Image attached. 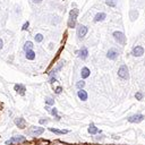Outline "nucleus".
<instances>
[{"label":"nucleus","mask_w":145,"mask_h":145,"mask_svg":"<svg viewBox=\"0 0 145 145\" xmlns=\"http://www.w3.org/2000/svg\"><path fill=\"white\" fill-rule=\"evenodd\" d=\"M118 76L121 79H129V73H128V68L126 65L120 66V68L118 69Z\"/></svg>","instance_id":"obj_1"},{"label":"nucleus","mask_w":145,"mask_h":145,"mask_svg":"<svg viewBox=\"0 0 145 145\" xmlns=\"http://www.w3.org/2000/svg\"><path fill=\"white\" fill-rule=\"evenodd\" d=\"M119 53H120V51L118 50V49L111 48V49H109V51L107 52V58L110 59V60H116L117 58L119 57Z\"/></svg>","instance_id":"obj_2"},{"label":"nucleus","mask_w":145,"mask_h":145,"mask_svg":"<svg viewBox=\"0 0 145 145\" xmlns=\"http://www.w3.org/2000/svg\"><path fill=\"white\" fill-rule=\"evenodd\" d=\"M113 38L118 43L120 44H124L125 41H126V36L122 32H119V31H116V32H113Z\"/></svg>","instance_id":"obj_3"},{"label":"nucleus","mask_w":145,"mask_h":145,"mask_svg":"<svg viewBox=\"0 0 145 145\" xmlns=\"http://www.w3.org/2000/svg\"><path fill=\"white\" fill-rule=\"evenodd\" d=\"M87 31L88 29L84 25H78L77 27V36H78V39H83L84 36L87 34Z\"/></svg>","instance_id":"obj_4"},{"label":"nucleus","mask_w":145,"mask_h":145,"mask_svg":"<svg viewBox=\"0 0 145 145\" xmlns=\"http://www.w3.org/2000/svg\"><path fill=\"white\" fill-rule=\"evenodd\" d=\"M132 54L134 57H141V56L144 54V48L141 47V45H136V47H134V49H133Z\"/></svg>","instance_id":"obj_5"},{"label":"nucleus","mask_w":145,"mask_h":145,"mask_svg":"<svg viewBox=\"0 0 145 145\" xmlns=\"http://www.w3.org/2000/svg\"><path fill=\"white\" fill-rule=\"evenodd\" d=\"M87 56H88V50L85 47H83L81 50L77 52V57L79 59H85V58H87Z\"/></svg>","instance_id":"obj_6"},{"label":"nucleus","mask_w":145,"mask_h":145,"mask_svg":"<svg viewBox=\"0 0 145 145\" xmlns=\"http://www.w3.org/2000/svg\"><path fill=\"white\" fill-rule=\"evenodd\" d=\"M145 118V117L143 115H135V116H132V117H129L128 118V121L129 122H140L142 121Z\"/></svg>","instance_id":"obj_7"},{"label":"nucleus","mask_w":145,"mask_h":145,"mask_svg":"<svg viewBox=\"0 0 145 145\" xmlns=\"http://www.w3.org/2000/svg\"><path fill=\"white\" fill-rule=\"evenodd\" d=\"M107 18V14L106 13H98L94 17V22H102Z\"/></svg>","instance_id":"obj_8"},{"label":"nucleus","mask_w":145,"mask_h":145,"mask_svg":"<svg viewBox=\"0 0 145 145\" xmlns=\"http://www.w3.org/2000/svg\"><path fill=\"white\" fill-rule=\"evenodd\" d=\"M77 95H78V98L81 99L82 101H86L87 100V93H86V91H84V90H79L78 92H77Z\"/></svg>","instance_id":"obj_9"},{"label":"nucleus","mask_w":145,"mask_h":145,"mask_svg":"<svg viewBox=\"0 0 145 145\" xmlns=\"http://www.w3.org/2000/svg\"><path fill=\"white\" fill-rule=\"evenodd\" d=\"M90 75H91V72H90V69H88L87 67H84V68H82V70H81L82 78H87Z\"/></svg>","instance_id":"obj_10"},{"label":"nucleus","mask_w":145,"mask_h":145,"mask_svg":"<svg viewBox=\"0 0 145 145\" xmlns=\"http://www.w3.org/2000/svg\"><path fill=\"white\" fill-rule=\"evenodd\" d=\"M43 132H44V129L41 128V127H32L30 133L33 134V135H40V134H42Z\"/></svg>","instance_id":"obj_11"},{"label":"nucleus","mask_w":145,"mask_h":145,"mask_svg":"<svg viewBox=\"0 0 145 145\" xmlns=\"http://www.w3.org/2000/svg\"><path fill=\"white\" fill-rule=\"evenodd\" d=\"M25 57H26V59H29V60H34L35 59V52L33 50H27L25 52Z\"/></svg>","instance_id":"obj_12"},{"label":"nucleus","mask_w":145,"mask_h":145,"mask_svg":"<svg viewBox=\"0 0 145 145\" xmlns=\"http://www.w3.org/2000/svg\"><path fill=\"white\" fill-rule=\"evenodd\" d=\"M15 124H16L19 128H25V126H26V122L23 118H17L16 120H15Z\"/></svg>","instance_id":"obj_13"},{"label":"nucleus","mask_w":145,"mask_h":145,"mask_svg":"<svg viewBox=\"0 0 145 145\" xmlns=\"http://www.w3.org/2000/svg\"><path fill=\"white\" fill-rule=\"evenodd\" d=\"M15 91H17L19 94L24 95V93H25V86H23V85H20V84L15 85Z\"/></svg>","instance_id":"obj_14"},{"label":"nucleus","mask_w":145,"mask_h":145,"mask_svg":"<svg viewBox=\"0 0 145 145\" xmlns=\"http://www.w3.org/2000/svg\"><path fill=\"white\" fill-rule=\"evenodd\" d=\"M77 16H78V9H72L70 13H69V18L70 19H75L76 20Z\"/></svg>","instance_id":"obj_15"},{"label":"nucleus","mask_w":145,"mask_h":145,"mask_svg":"<svg viewBox=\"0 0 145 145\" xmlns=\"http://www.w3.org/2000/svg\"><path fill=\"white\" fill-rule=\"evenodd\" d=\"M88 133H90V134H92V135H94V134H98V133H100V130H99V129L95 127L93 124H92L90 127H88Z\"/></svg>","instance_id":"obj_16"},{"label":"nucleus","mask_w":145,"mask_h":145,"mask_svg":"<svg viewBox=\"0 0 145 145\" xmlns=\"http://www.w3.org/2000/svg\"><path fill=\"white\" fill-rule=\"evenodd\" d=\"M33 47H34V45H33V43L31 41H27V42H25V44H24V51L26 52L27 50H32Z\"/></svg>","instance_id":"obj_17"},{"label":"nucleus","mask_w":145,"mask_h":145,"mask_svg":"<svg viewBox=\"0 0 145 145\" xmlns=\"http://www.w3.org/2000/svg\"><path fill=\"white\" fill-rule=\"evenodd\" d=\"M106 4L109 6V7H117L118 0H106Z\"/></svg>","instance_id":"obj_18"},{"label":"nucleus","mask_w":145,"mask_h":145,"mask_svg":"<svg viewBox=\"0 0 145 145\" xmlns=\"http://www.w3.org/2000/svg\"><path fill=\"white\" fill-rule=\"evenodd\" d=\"M50 112H51V115H52V116H54V117H56V119H57V120H59V119H60V117L58 116V111H57V109H56V108H53V109H50Z\"/></svg>","instance_id":"obj_19"},{"label":"nucleus","mask_w":145,"mask_h":145,"mask_svg":"<svg viewBox=\"0 0 145 145\" xmlns=\"http://www.w3.org/2000/svg\"><path fill=\"white\" fill-rule=\"evenodd\" d=\"M25 141V137L23 136H18V137H13L10 140V142H24Z\"/></svg>","instance_id":"obj_20"},{"label":"nucleus","mask_w":145,"mask_h":145,"mask_svg":"<svg viewBox=\"0 0 145 145\" xmlns=\"http://www.w3.org/2000/svg\"><path fill=\"white\" fill-rule=\"evenodd\" d=\"M34 40H35V42H38V43L42 42V41H43V35L39 33V34H36V35L34 36Z\"/></svg>","instance_id":"obj_21"},{"label":"nucleus","mask_w":145,"mask_h":145,"mask_svg":"<svg viewBox=\"0 0 145 145\" xmlns=\"http://www.w3.org/2000/svg\"><path fill=\"white\" fill-rule=\"evenodd\" d=\"M45 103H47L48 106H53V104H54V100L52 98H47V99H45Z\"/></svg>","instance_id":"obj_22"},{"label":"nucleus","mask_w":145,"mask_h":145,"mask_svg":"<svg viewBox=\"0 0 145 145\" xmlns=\"http://www.w3.org/2000/svg\"><path fill=\"white\" fill-rule=\"evenodd\" d=\"M138 16V13L136 10H132L130 11V18H132V20H135V18H136Z\"/></svg>","instance_id":"obj_23"},{"label":"nucleus","mask_w":145,"mask_h":145,"mask_svg":"<svg viewBox=\"0 0 145 145\" xmlns=\"http://www.w3.org/2000/svg\"><path fill=\"white\" fill-rule=\"evenodd\" d=\"M84 85H85V82H84V81H79V82L76 84L77 88H79V90H83V87H84Z\"/></svg>","instance_id":"obj_24"},{"label":"nucleus","mask_w":145,"mask_h":145,"mask_svg":"<svg viewBox=\"0 0 145 145\" xmlns=\"http://www.w3.org/2000/svg\"><path fill=\"white\" fill-rule=\"evenodd\" d=\"M68 26L72 27V29H73V27H75V26H76V20H75V19H70V18H69V20H68Z\"/></svg>","instance_id":"obj_25"},{"label":"nucleus","mask_w":145,"mask_h":145,"mask_svg":"<svg viewBox=\"0 0 145 145\" xmlns=\"http://www.w3.org/2000/svg\"><path fill=\"white\" fill-rule=\"evenodd\" d=\"M50 130L56 133V134H66L67 133V130H58V129H53V128H50Z\"/></svg>","instance_id":"obj_26"},{"label":"nucleus","mask_w":145,"mask_h":145,"mask_svg":"<svg viewBox=\"0 0 145 145\" xmlns=\"http://www.w3.org/2000/svg\"><path fill=\"white\" fill-rule=\"evenodd\" d=\"M135 98H136L137 100H143V93H142V92H137V93L135 94Z\"/></svg>","instance_id":"obj_27"},{"label":"nucleus","mask_w":145,"mask_h":145,"mask_svg":"<svg viewBox=\"0 0 145 145\" xmlns=\"http://www.w3.org/2000/svg\"><path fill=\"white\" fill-rule=\"evenodd\" d=\"M29 25H30V23H29V22H26V23L23 25V27H22V30H23V31H26L27 27H29Z\"/></svg>","instance_id":"obj_28"},{"label":"nucleus","mask_w":145,"mask_h":145,"mask_svg":"<svg viewBox=\"0 0 145 145\" xmlns=\"http://www.w3.org/2000/svg\"><path fill=\"white\" fill-rule=\"evenodd\" d=\"M61 91H63V88H61L60 86H59V87L56 88V93H57V94H60V93H61Z\"/></svg>","instance_id":"obj_29"},{"label":"nucleus","mask_w":145,"mask_h":145,"mask_svg":"<svg viewBox=\"0 0 145 145\" xmlns=\"http://www.w3.org/2000/svg\"><path fill=\"white\" fill-rule=\"evenodd\" d=\"M42 1H43V0H32V2H33V4H36V5L41 4Z\"/></svg>","instance_id":"obj_30"},{"label":"nucleus","mask_w":145,"mask_h":145,"mask_svg":"<svg viewBox=\"0 0 145 145\" xmlns=\"http://www.w3.org/2000/svg\"><path fill=\"white\" fill-rule=\"evenodd\" d=\"M47 122H48V119H41V120H40V124H47Z\"/></svg>","instance_id":"obj_31"},{"label":"nucleus","mask_w":145,"mask_h":145,"mask_svg":"<svg viewBox=\"0 0 145 145\" xmlns=\"http://www.w3.org/2000/svg\"><path fill=\"white\" fill-rule=\"evenodd\" d=\"M2 45H4V42H2V40L0 39V50L2 49Z\"/></svg>","instance_id":"obj_32"},{"label":"nucleus","mask_w":145,"mask_h":145,"mask_svg":"<svg viewBox=\"0 0 145 145\" xmlns=\"http://www.w3.org/2000/svg\"><path fill=\"white\" fill-rule=\"evenodd\" d=\"M53 82H56V77H51V78H50V83H53Z\"/></svg>","instance_id":"obj_33"},{"label":"nucleus","mask_w":145,"mask_h":145,"mask_svg":"<svg viewBox=\"0 0 145 145\" xmlns=\"http://www.w3.org/2000/svg\"><path fill=\"white\" fill-rule=\"evenodd\" d=\"M144 64H145V63H144Z\"/></svg>","instance_id":"obj_34"}]
</instances>
